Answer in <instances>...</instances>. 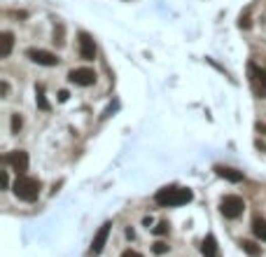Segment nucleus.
Segmentation results:
<instances>
[{
  "mask_svg": "<svg viewBox=\"0 0 266 257\" xmlns=\"http://www.w3.org/2000/svg\"><path fill=\"white\" fill-rule=\"evenodd\" d=\"M194 199L192 190H185V187H161V190L154 194V201L159 206H166V208H173V206H182V203H189Z\"/></svg>",
  "mask_w": 266,
  "mask_h": 257,
  "instance_id": "nucleus-1",
  "label": "nucleus"
},
{
  "mask_svg": "<svg viewBox=\"0 0 266 257\" xmlns=\"http://www.w3.org/2000/svg\"><path fill=\"white\" fill-rule=\"evenodd\" d=\"M40 190H42V185L37 178H28V176H17V183H14L12 192L17 194V199L21 201H37V196H40Z\"/></svg>",
  "mask_w": 266,
  "mask_h": 257,
  "instance_id": "nucleus-2",
  "label": "nucleus"
},
{
  "mask_svg": "<svg viewBox=\"0 0 266 257\" xmlns=\"http://www.w3.org/2000/svg\"><path fill=\"white\" fill-rule=\"evenodd\" d=\"M243 210H245V201H243L241 196H236V194L222 196V201H219V213H222L227 220H236V218H241Z\"/></svg>",
  "mask_w": 266,
  "mask_h": 257,
  "instance_id": "nucleus-3",
  "label": "nucleus"
},
{
  "mask_svg": "<svg viewBox=\"0 0 266 257\" xmlns=\"http://www.w3.org/2000/svg\"><path fill=\"white\" fill-rule=\"evenodd\" d=\"M3 161H5L7 166H12V171L17 173V176H26V171H28V154H26L24 150H12L10 154L3 157Z\"/></svg>",
  "mask_w": 266,
  "mask_h": 257,
  "instance_id": "nucleus-4",
  "label": "nucleus"
},
{
  "mask_svg": "<svg viewBox=\"0 0 266 257\" xmlns=\"http://www.w3.org/2000/svg\"><path fill=\"white\" fill-rule=\"evenodd\" d=\"M26 56H28L33 63H37V66H47V68H54L61 63V59L56 54H52V52H47V49H28L26 52Z\"/></svg>",
  "mask_w": 266,
  "mask_h": 257,
  "instance_id": "nucleus-5",
  "label": "nucleus"
},
{
  "mask_svg": "<svg viewBox=\"0 0 266 257\" xmlns=\"http://www.w3.org/2000/svg\"><path fill=\"white\" fill-rule=\"evenodd\" d=\"M250 82H252V89L259 98H266V70L264 68H257L254 63H250Z\"/></svg>",
  "mask_w": 266,
  "mask_h": 257,
  "instance_id": "nucleus-6",
  "label": "nucleus"
},
{
  "mask_svg": "<svg viewBox=\"0 0 266 257\" xmlns=\"http://www.w3.org/2000/svg\"><path fill=\"white\" fill-rule=\"evenodd\" d=\"M68 80L77 87H91L96 82V73H94L91 68H75V70L68 73Z\"/></svg>",
  "mask_w": 266,
  "mask_h": 257,
  "instance_id": "nucleus-7",
  "label": "nucleus"
},
{
  "mask_svg": "<svg viewBox=\"0 0 266 257\" xmlns=\"http://www.w3.org/2000/svg\"><path fill=\"white\" fill-rule=\"evenodd\" d=\"M110 229H112V222H103V225H101V229H98L94 241H91V248H89L91 255H101V252H103L105 243H108V236H110Z\"/></svg>",
  "mask_w": 266,
  "mask_h": 257,
  "instance_id": "nucleus-8",
  "label": "nucleus"
},
{
  "mask_svg": "<svg viewBox=\"0 0 266 257\" xmlns=\"http://www.w3.org/2000/svg\"><path fill=\"white\" fill-rule=\"evenodd\" d=\"M79 56L84 61H94L96 59V42L89 33H79Z\"/></svg>",
  "mask_w": 266,
  "mask_h": 257,
  "instance_id": "nucleus-9",
  "label": "nucleus"
},
{
  "mask_svg": "<svg viewBox=\"0 0 266 257\" xmlns=\"http://www.w3.org/2000/svg\"><path fill=\"white\" fill-rule=\"evenodd\" d=\"M201 252H203V257H219V245H217V241H215L212 234H208L206 239H203Z\"/></svg>",
  "mask_w": 266,
  "mask_h": 257,
  "instance_id": "nucleus-10",
  "label": "nucleus"
},
{
  "mask_svg": "<svg viewBox=\"0 0 266 257\" xmlns=\"http://www.w3.org/2000/svg\"><path fill=\"white\" fill-rule=\"evenodd\" d=\"M215 171H217L219 178L229 180V183H241L243 180V171H236V168H231V166H215Z\"/></svg>",
  "mask_w": 266,
  "mask_h": 257,
  "instance_id": "nucleus-11",
  "label": "nucleus"
},
{
  "mask_svg": "<svg viewBox=\"0 0 266 257\" xmlns=\"http://www.w3.org/2000/svg\"><path fill=\"white\" fill-rule=\"evenodd\" d=\"M12 47H14V35L10 31H3L0 33V59H7L12 54Z\"/></svg>",
  "mask_w": 266,
  "mask_h": 257,
  "instance_id": "nucleus-12",
  "label": "nucleus"
},
{
  "mask_svg": "<svg viewBox=\"0 0 266 257\" xmlns=\"http://www.w3.org/2000/svg\"><path fill=\"white\" fill-rule=\"evenodd\" d=\"M252 234L259 241H264V243H266V220H264V218H259V215L252 220Z\"/></svg>",
  "mask_w": 266,
  "mask_h": 257,
  "instance_id": "nucleus-13",
  "label": "nucleus"
},
{
  "mask_svg": "<svg viewBox=\"0 0 266 257\" xmlns=\"http://www.w3.org/2000/svg\"><path fill=\"white\" fill-rule=\"evenodd\" d=\"M241 248H243V252H245V255H250V257H259L261 255V245H257L254 241L243 239L241 241Z\"/></svg>",
  "mask_w": 266,
  "mask_h": 257,
  "instance_id": "nucleus-14",
  "label": "nucleus"
},
{
  "mask_svg": "<svg viewBox=\"0 0 266 257\" xmlns=\"http://www.w3.org/2000/svg\"><path fill=\"white\" fill-rule=\"evenodd\" d=\"M35 103L40 110H49V103H47V98H45V92H42V87H37V96H35Z\"/></svg>",
  "mask_w": 266,
  "mask_h": 257,
  "instance_id": "nucleus-15",
  "label": "nucleus"
},
{
  "mask_svg": "<svg viewBox=\"0 0 266 257\" xmlns=\"http://www.w3.org/2000/svg\"><path fill=\"white\" fill-rule=\"evenodd\" d=\"M54 42L59 45V47H63V45H66V40H63V24H59L54 28Z\"/></svg>",
  "mask_w": 266,
  "mask_h": 257,
  "instance_id": "nucleus-16",
  "label": "nucleus"
},
{
  "mask_svg": "<svg viewBox=\"0 0 266 257\" xmlns=\"http://www.w3.org/2000/svg\"><path fill=\"white\" fill-rule=\"evenodd\" d=\"M152 250H154V255H166V252H168V243H163V241H157V243L152 245Z\"/></svg>",
  "mask_w": 266,
  "mask_h": 257,
  "instance_id": "nucleus-17",
  "label": "nucleus"
},
{
  "mask_svg": "<svg viewBox=\"0 0 266 257\" xmlns=\"http://www.w3.org/2000/svg\"><path fill=\"white\" fill-rule=\"evenodd\" d=\"M24 126V119H21V115H17L14 112L12 115V134H19V128Z\"/></svg>",
  "mask_w": 266,
  "mask_h": 257,
  "instance_id": "nucleus-18",
  "label": "nucleus"
},
{
  "mask_svg": "<svg viewBox=\"0 0 266 257\" xmlns=\"http://www.w3.org/2000/svg\"><path fill=\"white\" fill-rule=\"evenodd\" d=\"M168 229H170V225H168V222H159V225L154 227L152 232L157 234V236H163V234H168Z\"/></svg>",
  "mask_w": 266,
  "mask_h": 257,
  "instance_id": "nucleus-19",
  "label": "nucleus"
},
{
  "mask_svg": "<svg viewBox=\"0 0 266 257\" xmlns=\"http://www.w3.org/2000/svg\"><path fill=\"white\" fill-rule=\"evenodd\" d=\"M0 180H3V190H10V178H7V171L0 173Z\"/></svg>",
  "mask_w": 266,
  "mask_h": 257,
  "instance_id": "nucleus-20",
  "label": "nucleus"
},
{
  "mask_svg": "<svg viewBox=\"0 0 266 257\" xmlns=\"http://www.w3.org/2000/svg\"><path fill=\"white\" fill-rule=\"evenodd\" d=\"M121 257H143V255H140L138 250H131V248H128V250L121 252Z\"/></svg>",
  "mask_w": 266,
  "mask_h": 257,
  "instance_id": "nucleus-21",
  "label": "nucleus"
},
{
  "mask_svg": "<svg viewBox=\"0 0 266 257\" xmlns=\"http://www.w3.org/2000/svg\"><path fill=\"white\" fill-rule=\"evenodd\" d=\"M68 98H70V94H68L66 89H63V92H59V101H61V103H66Z\"/></svg>",
  "mask_w": 266,
  "mask_h": 257,
  "instance_id": "nucleus-22",
  "label": "nucleus"
},
{
  "mask_svg": "<svg viewBox=\"0 0 266 257\" xmlns=\"http://www.w3.org/2000/svg\"><path fill=\"white\" fill-rule=\"evenodd\" d=\"M7 92H10V84H7V82H3V84H0V94H3V98L7 96Z\"/></svg>",
  "mask_w": 266,
  "mask_h": 257,
  "instance_id": "nucleus-23",
  "label": "nucleus"
}]
</instances>
